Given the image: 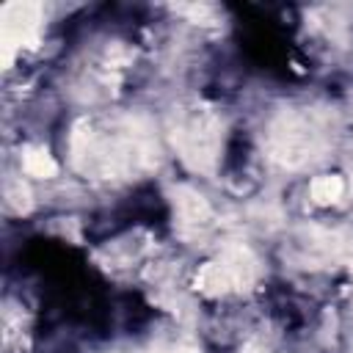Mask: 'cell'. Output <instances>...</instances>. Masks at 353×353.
I'll return each mask as SVG.
<instances>
[{"instance_id":"obj_2","label":"cell","mask_w":353,"mask_h":353,"mask_svg":"<svg viewBox=\"0 0 353 353\" xmlns=\"http://www.w3.org/2000/svg\"><path fill=\"white\" fill-rule=\"evenodd\" d=\"M176 212H179L182 223H188V226H201L210 221V204L204 201L201 193H196L190 188L176 190Z\"/></svg>"},{"instance_id":"obj_3","label":"cell","mask_w":353,"mask_h":353,"mask_svg":"<svg viewBox=\"0 0 353 353\" xmlns=\"http://www.w3.org/2000/svg\"><path fill=\"white\" fill-rule=\"evenodd\" d=\"M22 168L28 176H39V179H47V176H55L58 165L55 160L41 149V146H28L25 154H22Z\"/></svg>"},{"instance_id":"obj_4","label":"cell","mask_w":353,"mask_h":353,"mask_svg":"<svg viewBox=\"0 0 353 353\" xmlns=\"http://www.w3.org/2000/svg\"><path fill=\"white\" fill-rule=\"evenodd\" d=\"M342 190H345V182L336 174H323L309 185V193L317 204H334L342 196Z\"/></svg>"},{"instance_id":"obj_1","label":"cell","mask_w":353,"mask_h":353,"mask_svg":"<svg viewBox=\"0 0 353 353\" xmlns=\"http://www.w3.org/2000/svg\"><path fill=\"white\" fill-rule=\"evenodd\" d=\"M174 138L182 149V154L193 163V165H207L212 157H215V143H218V135H215V121L207 110H190L179 119L176 130H174Z\"/></svg>"}]
</instances>
